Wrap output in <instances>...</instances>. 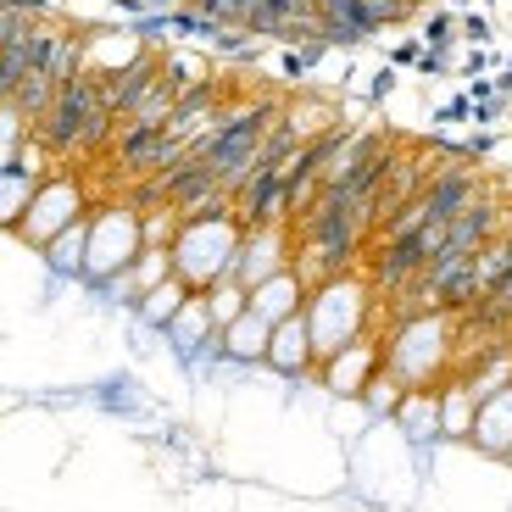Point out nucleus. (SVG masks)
I'll return each mask as SVG.
<instances>
[{
  "instance_id": "1",
  "label": "nucleus",
  "mask_w": 512,
  "mask_h": 512,
  "mask_svg": "<svg viewBox=\"0 0 512 512\" xmlns=\"http://www.w3.org/2000/svg\"><path fill=\"white\" fill-rule=\"evenodd\" d=\"M28 134H34L45 151H51L56 167L84 162V156H101L106 145H112V134H117V112L106 106L101 73L78 67V73L67 78L62 90H56V101L45 106V117H39Z\"/></svg>"
},
{
  "instance_id": "2",
  "label": "nucleus",
  "mask_w": 512,
  "mask_h": 512,
  "mask_svg": "<svg viewBox=\"0 0 512 512\" xmlns=\"http://www.w3.org/2000/svg\"><path fill=\"white\" fill-rule=\"evenodd\" d=\"M307 329H312V357L329 362L340 346L362 340L368 334V318H373V284L362 279L357 268L351 273H334L329 284L307 290Z\"/></svg>"
},
{
  "instance_id": "3",
  "label": "nucleus",
  "mask_w": 512,
  "mask_h": 512,
  "mask_svg": "<svg viewBox=\"0 0 512 512\" xmlns=\"http://www.w3.org/2000/svg\"><path fill=\"white\" fill-rule=\"evenodd\" d=\"M240 223L234 212H212V218H184L173 234V273L190 284L195 295L212 290L218 279H234V256H240Z\"/></svg>"
},
{
  "instance_id": "4",
  "label": "nucleus",
  "mask_w": 512,
  "mask_h": 512,
  "mask_svg": "<svg viewBox=\"0 0 512 512\" xmlns=\"http://www.w3.org/2000/svg\"><path fill=\"white\" fill-rule=\"evenodd\" d=\"M384 368L401 379V390H429L451 368V312H412L396 323Z\"/></svg>"
},
{
  "instance_id": "5",
  "label": "nucleus",
  "mask_w": 512,
  "mask_h": 512,
  "mask_svg": "<svg viewBox=\"0 0 512 512\" xmlns=\"http://www.w3.org/2000/svg\"><path fill=\"white\" fill-rule=\"evenodd\" d=\"M145 251L140 240V212L134 206H101L90 212V245H84V284H106L112 273L134 268V256Z\"/></svg>"
},
{
  "instance_id": "6",
  "label": "nucleus",
  "mask_w": 512,
  "mask_h": 512,
  "mask_svg": "<svg viewBox=\"0 0 512 512\" xmlns=\"http://www.w3.org/2000/svg\"><path fill=\"white\" fill-rule=\"evenodd\" d=\"M78 218H90V201H84V184H78V173H51V179H39L34 201H28L23 223H17V240L34 245V251H45V245L56 240L62 229H73Z\"/></svg>"
},
{
  "instance_id": "7",
  "label": "nucleus",
  "mask_w": 512,
  "mask_h": 512,
  "mask_svg": "<svg viewBox=\"0 0 512 512\" xmlns=\"http://www.w3.org/2000/svg\"><path fill=\"white\" fill-rule=\"evenodd\" d=\"M290 256H295V229L290 223L245 229L240 234V256H234V279H240L245 290H256L262 279H273V273L290 268Z\"/></svg>"
},
{
  "instance_id": "8",
  "label": "nucleus",
  "mask_w": 512,
  "mask_h": 512,
  "mask_svg": "<svg viewBox=\"0 0 512 512\" xmlns=\"http://www.w3.org/2000/svg\"><path fill=\"white\" fill-rule=\"evenodd\" d=\"M384 368V346L373 340V334H362V340H351V346H340L329 362H318V379L323 390H329L334 401H362V390H368V379Z\"/></svg>"
},
{
  "instance_id": "9",
  "label": "nucleus",
  "mask_w": 512,
  "mask_h": 512,
  "mask_svg": "<svg viewBox=\"0 0 512 512\" xmlns=\"http://www.w3.org/2000/svg\"><path fill=\"white\" fill-rule=\"evenodd\" d=\"M268 368H273V373H284V379H307V373H318L307 312H295V318L273 323V334H268Z\"/></svg>"
},
{
  "instance_id": "10",
  "label": "nucleus",
  "mask_w": 512,
  "mask_h": 512,
  "mask_svg": "<svg viewBox=\"0 0 512 512\" xmlns=\"http://www.w3.org/2000/svg\"><path fill=\"white\" fill-rule=\"evenodd\" d=\"M474 440L479 451H490V457H507L512 451V384H501L490 401H479L474 412Z\"/></svg>"
},
{
  "instance_id": "11",
  "label": "nucleus",
  "mask_w": 512,
  "mask_h": 512,
  "mask_svg": "<svg viewBox=\"0 0 512 512\" xmlns=\"http://www.w3.org/2000/svg\"><path fill=\"white\" fill-rule=\"evenodd\" d=\"M301 307H307V284L295 279V268L273 273V279H262V284L251 290V312H256V318H268V323L295 318Z\"/></svg>"
},
{
  "instance_id": "12",
  "label": "nucleus",
  "mask_w": 512,
  "mask_h": 512,
  "mask_svg": "<svg viewBox=\"0 0 512 512\" xmlns=\"http://www.w3.org/2000/svg\"><path fill=\"white\" fill-rule=\"evenodd\" d=\"M268 334H273V323L268 318H256L251 307L240 312V318L229 323V329H218V340H223V362H268Z\"/></svg>"
},
{
  "instance_id": "13",
  "label": "nucleus",
  "mask_w": 512,
  "mask_h": 512,
  "mask_svg": "<svg viewBox=\"0 0 512 512\" xmlns=\"http://www.w3.org/2000/svg\"><path fill=\"white\" fill-rule=\"evenodd\" d=\"M396 423L412 440H440V390H407L396 407Z\"/></svg>"
},
{
  "instance_id": "14",
  "label": "nucleus",
  "mask_w": 512,
  "mask_h": 512,
  "mask_svg": "<svg viewBox=\"0 0 512 512\" xmlns=\"http://www.w3.org/2000/svg\"><path fill=\"white\" fill-rule=\"evenodd\" d=\"M84 245H90V218H78L73 229H62L45 245V268L56 279H84Z\"/></svg>"
},
{
  "instance_id": "15",
  "label": "nucleus",
  "mask_w": 512,
  "mask_h": 512,
  "mask_svg": "<svg viewBox=\"0 0 512 512\" xmlns=\"http://www.w3.org/2000/svg\"><path fill=\"white\" fill-rule=\"evenodd\" d=\"M190 295L195 290L179 279V273H173V279H162L156 290H145L140 301H134V312H140V323H151V329H167V323L179 318V307L190 301Z\"/></svg>"
},
{
  "instance_id": "16",
  "label": "nucleus",
  "mask_w": 512,
  "mask_h": 512,
  "mask_svg": "<svg viewBox=\"0 0 512 512\" xmlns=\"http://www.w3.org/2000/svg\"><path fill=\"white\" fill-rule=\"evenodd\" d=\"M474 412H479V401L468 396V384L451 379L440 390V440H468L474 435Z\"/></svg>"
},
{
  "instance_id": "17",
  "label": "nucleus",
  "mask_w": 512,
  "mask_h": 512,
  "mask_svg": "<svg viewBox=\"0 0 512 512\" xmlns=\"http://www.w3.org/2000/svg\"><path fill=\"white\" fill-rule=\"evenodd\" d=\"M34 190H39V179L28 173V167H6L0 173V229H17L23 223V212H28V201H34Z\"/></svg>"
},
{
  "instance_id": "18",
  "label": "nucleus",
  "mask_w": 512,
  "mask_h": 512,
  "mask_svg": "<svg viewBox=\"0 0 512 512\" xmlns=\"http://www.w3.org/2000/svg\"><path fill=\"white\" fill-rule=\"evenodd\" d=\"M201 301H206V312H212V329H229V323L251 307V290H245L240 279H218L212 290H201Z\"/></svg>"
},
{
  "instance_id": "19",
  "label": "nucleus",
  "mask_w": 512,
  "mask_h": 512,
  "mask_svg": "<svg viewBox=\"0 0 512 512\" xmlns=\"http://www.w3.org/2000/svg\"><path fill=\"white\" fill-rule=\"evenodd\" d=\"M401 396H407V390H401V379H396L390 368H379V373L368 379V390H362V407H368L373 418H396Z\"/></svg>"
},
{
  "instance_id": "20",
  "label": "nucleus",
  "mask_w": 512,
  "mask_h": 512,
  "mask_svg": "<svg viewBox=\"0 0 512 512\" xmlns=\"http://www.w3.org/2000/svg\"><path fill=\"white\" fill-rule=\"evenodd\" d=\"M128 273H134V290H156V284H162V279H173V251H167V245H145V251L140 256H134V268H128Z\"/></svg>"
},
{
  "instance_id": "21",
  "label": "nucleus",
  "mask_w": 512,
  "mask_h": 512,
  "mask_svg": "<svg viewBox=\"0 0 512 512\" xmlns=\"http://www.w3.org/2000/svg\"><path fill=\"white\" fill-rule=\"evenodd\" d=\"M23 140H28V123L12 112V106H0V173L17 162V151H23Z\"/></svg>"
},
{
  "instance_id": "22",
  "label": "nucleus",
  "mask_w": 512,
  "mask_h": 512,
  "mask_svg": "<svg viewBox=\"0 0 512 512\" xmlns=\"http://www.w3.org/2000/svg\"><path fill=\"white\" fill-rule=\"evenodd\" d=\"M251 6H256V0H201L195 12H206L218 28H245V23H251Z\"/></svg>"
},
{
  "instance_id": "23",
  "label": "nucleus",
  "mask_w": 512,
  "mask_h": 512,
  "mask_svg": "<svg viewBox=\"0 0 512 512\" xmlns=\"http://www.w3.org/2000/svg\"><path fill=\"white\" fill-rule=\"evenodd\" d=\"M407 6H423V0H407Z\"/></svg>"
}]
</instances>
